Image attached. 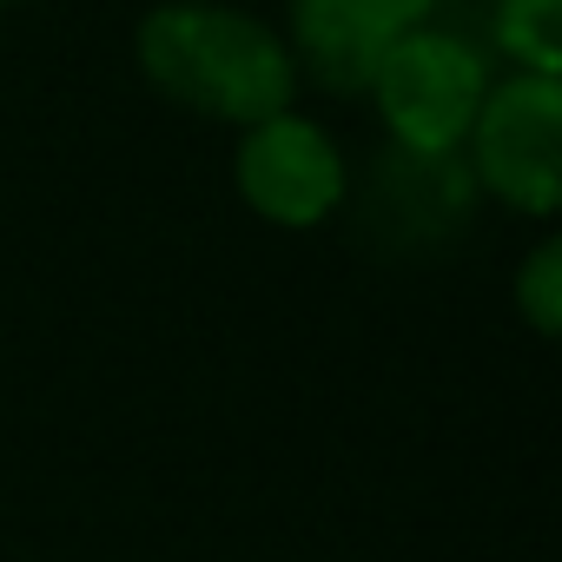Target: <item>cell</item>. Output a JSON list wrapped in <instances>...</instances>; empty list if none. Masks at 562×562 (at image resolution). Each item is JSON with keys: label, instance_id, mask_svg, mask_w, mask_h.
I'll return each mask as SVG.
<instances>
[{"label": "cell", "instance_id": "cell-1", "mask_svg": "<svg viewBox=\"0 0 562 562\" xmlns=\"http://www.w3.org/2000/svg\"><path fill=\"white\" fill-rule=\"evenodd\" d=\"M133 47L146 87L199 120L245 133L271 113H292L299 60L285 34H271L258 14H238L225 0H166L139 21Z\"/></svg>", "mask_w": 562, "mask_h": 562}, {"label": "cell", "instance_id": "cell-2", "mask_svg": "<svg viewBox=\"0 0 562 562\" xmlns=\"http://www.w3.org/2000/svg\"><path fill=\"white\" fill-rule=\"evenodd\" d=\"M490 93V60L450 27H411L371 74L378 120L404 153H463L470 120Z\"/></svg>", "mask_w": 562, "mask_h": 562}, {"label": "cell", "instance_id": "cell-3", "mask_svg": "<svg viewBox=\"0 0 562 562\" xmlns=\"http://www.w3.org/2000/svg\"><path fill=\"white\" fill-rule=\"evenodd\" d=\"M463 146H470L463 166L476 192L503 199L509 212L555 218L562 205V80L549 74L490 80Z\"/></svg>", "mask_w": 562, "mask_h": 562}, {"label": "cell", "instance_id": "cell-4", "mask_svg": "<svg viewBox=\"0 0 562 562\" xmlns=\"http://www.w3.org/2000/svg\"><path fill=\"white\" fill-rule=\"evenodd\" d=\"M232 179H238V199L265 225H285V232L325 225L351 192V166H345L338 139L305 113H271V120L245 126Z\"/></svg>", "mask_w": 562, "mask_h": 562}, {"label": "cell", "instance_id": "cell-5", "mask_svg": "<svg viewBox=\"0 0 562 562\" xmlns=\"http://www.w3.org/2000/svg\"><path fill=\"white\" fill-rule=\"evenodd\" d=\"M430 14L437 0H292L285 47L305 80L351 100V93H371V74L384 67V54L411 27H430Z\"/></svg>", "mask_w": 562, "mask_h": 562}, {"label": "cell", "instance_id": "cell-6", "mask_svg": "<svg viewBox=\"0 0 562 562\" xmlns=\"http://www.w3.org/2000/svg\"><path fill=\"white\" fill-rule=\"evenodd\" d=\"M496 54L509 74L562 80V0H496Z\"/></svg>", "mask_w": 562, "mask_h": 562}, {"label": "cell", "instance_id": "cell-7", "mask_svg": "<svg viewBox=\"0 0 562 562\" xmlns=\"http://www.w3.org/2000/svg\"><path fill=\"white\" fill-rule=\"evenodd\" d=\"M516 312L536 338H562V238H536L516 265Z\"/></svg>", "mask_w": 562, "mask_h": 562}, {"label": "cell", "instance_id": "cell-8", "mask_svg": "<svg viewBox=\"0 0 562 562\" xmlns=\"http://www.w3.org/2000/svg\"><path fill=\"white\" fill-rule=\"evenodd\" d=\"M0 8H14V0H0Z\"/></svg>", "mask_w": 562, "mask_h": 562}]
</instances>
